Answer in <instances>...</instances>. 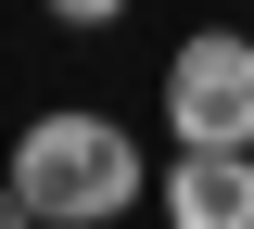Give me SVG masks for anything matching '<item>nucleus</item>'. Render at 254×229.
<instances>
[{
	"label": "nucleus",
	"instance_id": "nucleus-5",
	"mask_svg": "<svg viewBox=\"0 0 254 229\" xmlns=\"http://www.w3.org/2000/svg\"><path fill=\"white\" fill-rule=\"evenodd\" d=\"M0 229H38V204H26V191H13V178H0Z\"/></svg>",
	"mask_w": 254,
	"mask_h": 229
},
{
	"label": "nucleus",
	"instance_id": "nucleus-4",
	"mask_svg": "<svg viewBox=\"0 0 254 229\" xmlns=\"http://www.w3.org/2000/svg\"><path fill=\"white\" fill-rule=\"evenodd\" d=\"M51 26H127V0H38Z\"/></svg>",
	"mask_w": 254,
	"mask_h": 229
},
{
	"label": "nucleus",
	"instance_id": "nucleus-2",
	"mask_svg": "<svg viewBox=\"0 0 254 229\" xmlns=\"http://www.w3.org/2000/svg\"><path fill=\"white\" fill-rule=\"evenodd\" d=\"M165 102V140L178 153H254V38L242 26H190L153 76Z\"/></svg>",
	"mask_w": 254,
	"mask_h": 229
},
{
	"label": "nucleus",
	"instance_id": "nucleus-1",
	"mask_svg": "<svg viewBox=\"0 0 254 229\" xmlns=\"http://www.w3.org/2000/svg\"><path fill=\"white\" fill-rule=\"evenodd\" d=\"M0 178L38 204V229H115L127 204H153V153L127 140V115H89V102H51L13 128Z\"/></svg>",
	"mask_w": 254,
	"mask_h": 229
},
{
	"label": "nucleus",
	"instance_id": "nucleus-3",
	"mask_svg": "<svg viewBox=\"0 0 254 229\" xmlns=\"http://www.w3.org/2000/svg\"><path fill=\"white\" fill-rule=\"evenodd\" d=\"M165 229H254V153H178L153 178Z\"/></svg>",
	"mask_w": 254,
	"mask_h": 229
}]
</instances>
